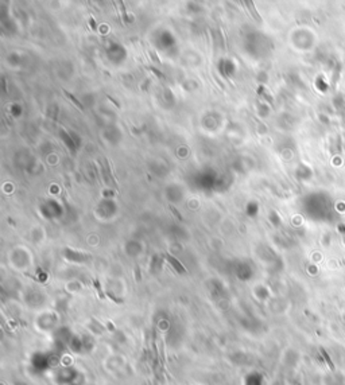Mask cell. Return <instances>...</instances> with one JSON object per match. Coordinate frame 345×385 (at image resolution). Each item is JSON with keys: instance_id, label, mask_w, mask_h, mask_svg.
Wrapping results in <instances>:
<instances>
[{"instance_id": "cell-1", "label": "cell", "mask_w": 345, "mask_h": 385, "mask_svg": "<svg viewBox=\"0 0 345 385\" xmlns=\"http://www.w3.org/2000/svg\"><path fill=\"white\" fill-rule=\"evenodd\" d=\"M246 6L248 7V10L251 11V14H252V16H254V19L256 20V22H260V20H262V19H260V15L256 12V10H255V7H254V3H252V2H246Z\"/></svg>"}, {"instance_id": "cell-8", "label": "cell", "mask_w": 345, "mask_h": 385, "mask_svg": "<svg viewBox=\"0 0 345 385\" xmlns=\"http://www.w3.org/2000/svg\"><path fill=\"white\" fill-rule=\"evenodd\" d=\"M89 23H90V26H92V30H95V31L97 30V27H96V23H95V20L92 19V18L89 19Z\"/></svg>"}, {"instance_id": "cell-7", "label": "cell", "mask_w": 345, "mask_h": 385, "mask_svg": "<svg viewBox=\"0 0 345 385\" xmlns=\"http://www.w3.org/2000/svg\"><path fill=\"white\" fill-rule=\"evenodd\" d=\"M170 210H171V212H173V214H174V216H175V217L178 218V220H182V217H181V214L177 212V209H175V207H174L173 205H170Z\"/></svg>"}, {"instance_id": "cell-4", "label": "cell", "mask_w": 345, "mask_h": 385, "mask_svg": "<svg viewBox=\"0 0 345 385\" xmlns=\"http://www.w3.org/2000/svg\"><path fill=\"white\" fill-rule=\"evenodd\" d=\"M148 69H150V70H151V72H153V73L155 74V76H157V77H158V78H161V80H166V77H165V74H163V73L161 72V70H158L157 68H154V66H150V68H148Z\"/></svg>"}, {"instance_id": "cell-5", "label": "cell", "mask_w": 345, "mask_h": 385, "mask_svg": "<svg viewBox=\"0 0 345 385\" xmlns=\"http://www.w3.org/2000/svg\"><path fill=\"white\" fill-rule=\"evenodd\" d=\"M148 54H150V57L153 58V61L155 62V64H158V65H161V61H159V58H158V55L155 54V51L153 50V49H148Z\"/></svg>"}, {"instance_id": "cell-2", "label": "cell", "mask_w": 345, "mask_h": 385, "mask_svg": "<svg viewBox=\"0 0 345 385\" xmlns=\"http://www.w3.org/2000/svg\"><path fill=\"white\" fill-rule=\"evenodd\" d=\"M166 257H167V260H169L170 263H171V264H173L174 267H175V268H177V269H178V271H179V272H186V269H185L183 267H181V264H179V263H178V261H177V260H175V259H174V257L169 256V255H167V256H166Z\"/></svg>"}, {"instance_id": "cell-3", "label": "cell", "mask_w": 345, "mask_h": 385, "mask_svg": "<svg viewBox=\"0 0 345 385\" xmlns=\"http://www.w3.org/2000/svg\"><path fill=\"white\" fill-rule=\"evenodd\" d=\"M64 93H65L66 96H68V97H69L70 100H72V101H73L74 104H76V105H77V106H78V108H80V109H84V106H82V104H81V102L78 101V98H77V97H74V96H73L72 93H69V92H66V90H64Z\"/></svg>"}, {"instance_id": "cell-6", "label": "cell", "mask_w": 345, "mask_h": 385, "mask_svg": "<svg viewBox=\"0 0 345 385\" xmlns=\"http://www.w3.org/2000/svg\"><path fill=\"white\" fill-rule=\"evenodd\" d=\"M119 6H120L121 14H123V19H124V23H128V16H127V12H125V8H124V4H123V2H120V3H119Z\"/></svg>"}]
</instances>
